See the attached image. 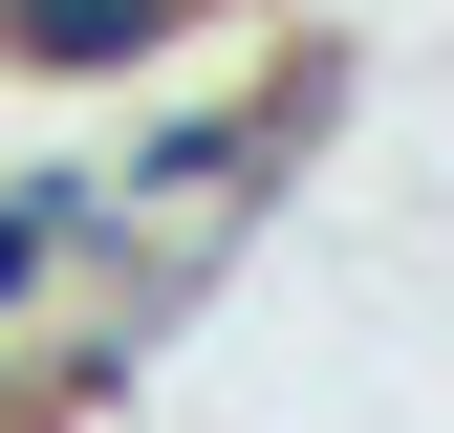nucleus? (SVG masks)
I'll use <instances>...</instances> for the list:
<instances>
[{"instance_id": "obj_1", "label": "nucleus", "mask_w": 454, "mask_h": 433, "mask_svg": "<svg viewBox=\"0 0 454 433\" xmlns=\"http://www.w3.org/2000/svg\"><path fill=\"white\" fill-rule=\"evenodd\" d=\"M195 22L216 0H0V66L22 87H130V66H174Z\"/></svg>"}, {"instance_id": "obj_2", "label": "nucleus", "mask_w": 454, "mask_h": 433, "mask_svg": "<svg viewBox=\"0 0 454 433\" xmlns=\"http://www.w3.org/2000/svg\"><path fill=\"white\" fill-rule=\"evenodd\" d=\"M87 282V152H0V325H43Z\"/></svg>"}, {"instance_id": "obj_3", "label": "nucleus", "mask_w": 454, "mask_h": 433, "mask_svg": "<svg viewBox=\"0 0 454 433\" xmlns=\"http://www.w3.org/2000/svg\"><path fill=\"white\" fill-rule=\"evenodd\" d=\"M0 433H66V412H43V368H22V325H0Z\"/></svg>"}]
</instances>
